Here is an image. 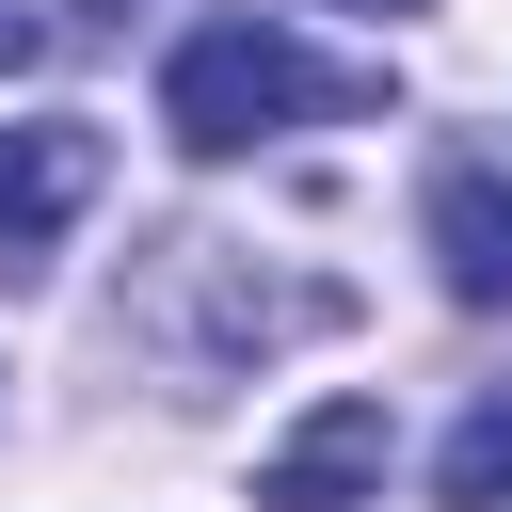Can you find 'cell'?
<instances>
[{"instance_id": "6da1fadb", "label": "cell", "mask_w": 512, "mask_h": 512, "mask_svg": "<svg viewBox=\"0 0 512 512\" xmlns=\"http://www.w3.org/2000/svg\"><path fill=\"white\" fill-rule=\"evenodd\" d=\"M304 112H368V80L304 64V48L256 32V16H208V32L160 64V128H176L192 160H240V144H272V128H304Z\"/></svg>"}, {"instance_id": "7a4b0ae2", "label": "cell", "mask_w": 512, "mask_h": 512, "mask_svg": "<svg viewBox=\"0 0 512 512\" xmlns=\"http://www.w3.org/2000/svg\"><path fill=\"white\" fill-rule=\"evenodd\" d=\"M96 208V128H0V272H48Z\"/></svg>"}, {"instance_id": "3957f363", "label": "cell", "mask_w": 512, "mask_h": 512, "mask_svg": "<svg viewBox=\"0 0 512 512\" xmlns=\"http://www.w3.org/2000/svg\"><path fill=\"white\" fill-rule=\"evenodd\" d=\"M384 448H400V432H384V400H320V416L256 464V512H336V496H368V480H384Z\"/></svg>"}, {"instance_id": "277c9868", "label": "cell", "mask_w": 512, "mask_h": 512, "mask_svg": "<svg viewBox=\"0 0 512 512\" xmlns=\"http://www.w3.org/2000/svg\"><path fill=\"white\" fill-rule=\"evenodd\" d=\"M432 272H448V304H512V176L496 160L432 176Z\"/></svg>"}, {"instance_id": "5b68a950", "label": "cell", "mask_w": 512, "mask_h": 512, "mask_svg": "<svg viewBox=\"0 0 512 512\" xmlns=\"http://www.w3.org/2000/svg\"><path fill=\"white\" fill-rule=\"evenodd\" d=\"M432 480H448V512H512V384H496V400H464V432H448V464H432Z\"/></svg>"}, {"instance_id": "8992f818", "label": "cell", "mask_w": 512, "mask_h": 512, "mask_svg": "<svg viewBox=\"0 0 512 512\" xmlns=\"http://www.w3.org/2000/svg\"><path fill=\"white\" fill-rule=\"evenodd\" d=\"M32 48H48V16H32V0H0V80H16Z\"/></svg>"}, {"instance_id": "52a82bcc", "label": "cell", "mask_w": 512, "mask_h": 512, "mask_svg": "<svg viewBox=\"0 0 512 512\" xmlns=\"http://www.w3.org/2000/svg\"><path fill=\"white\" fill-rule=\"evenodd\" d=\"M352 16H416V0H352Z\"/></svg>"}]
</instances>
